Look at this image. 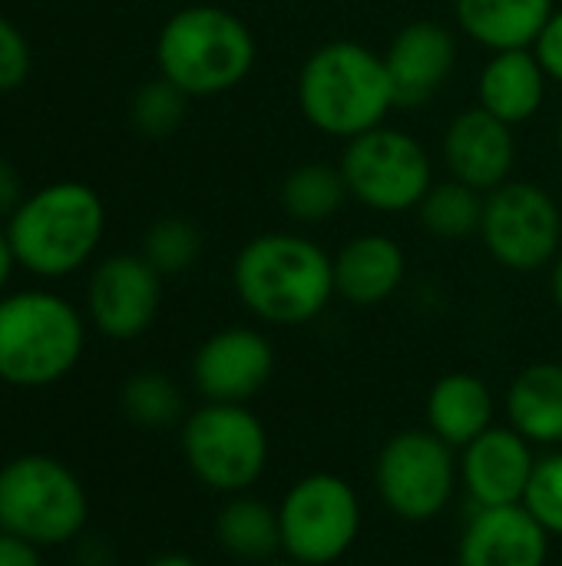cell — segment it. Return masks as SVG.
Here are the masks:
<instances>
[{
  "label": "cell",
  "mask_w": 562,
  "mask_h": 566,
  "mask_svg": "<svg viewBox=\"0 0 562 566\" xmlns=\"http://www.w3.org/2000/svg\"><path fill=\"white\" fill-rule=\"evenodd\" d=\"M232 289L262 325L298 328L321 318L338 298L335 255L298 232H262L238 249Z\"/></svg>",
  "instance_id": "obj_1"
},
{
  "label": "cell",
  "mask_w": 562,
  "mask_h": 566,
  "mask_svg": "<svg viewBox=\"0 0 562 566\" xmlns=\"http://www.w3.org/2000/svg\"><path fill=\"white\" fill-rule=\"evenodd\" d=\"M295 103L311 129L344 143L384 126L391 109H397L384 53L361 40L315 46L298 70Z\"/></svg>",
  "instance_id": "obj_2"
},
{
  "label": "cell",
  "mask_w": 562,
  "mask_h": 566,
  "mask_svg": "<svg viewBox=\"0 0 562 566\" xmlns=\"http://www.w3.org/2000/svg\"><path fill=\"white\" fill-rule=\"evenodd\" d=\"M258 60L252 27L219 3H189L166 17L156 36L159 76L182 93L222 96L242 86Z\"/></svg>",
  "instance_id": "obj_3"
},
{
  "label": "cell",
  "mask_w": 562,
  "mask_h": 566,
  "mask_svg": "<svg viewBox=\"0 0 562 566\" xmlns=\"http://www.w3.org/2000/svg\"><path fill=\"white\" fill-rule=\"evenodd\" d=\"M3 229L23 272L66 279L93 262L106 232V206L93 186L60 179L23 196Z\"/></svg>",
  "instance_id": "obj_4"
},
{
  "label": "cell",
  "mask_w": 562,
  "mask_h": 566,
  "mask_svg": "<svg viewBox=\"0 0 562 566\" xmlns=\"http://www.w3.org/2000/svg\"><path fill=\"white\" fill-rule=\"evenodd\" d=\"M86 318L43 289L0 295V381L36 391L63 381L83 358Z\"/></svg>",
  "instance_id": "obj_5"
},
{
  "label": "cell",
  "mask_w": 562,
  "mask_h": 566,
  "mask_svg": "<svg viewBox=\"0 0 562 566\" xmlns=\"http://www.w3.org/2000/svg\"><path fill=\"white\" fill-rule=\"evenodd\" d=\"M86 521L89 494L60 458L17 454L0 464V531L53 551L76 544Z\"/></svg>",
  "instance_id": "obj_6"
},
{
  "label": "cell",
  "mask_w": 562,
  "mask_h": 566,
  "mask_svg": "<svg viewBox=\"0 0 562 566\" xmlns=\"http://www.w3.org/2000/svg\"><path fill=\"white\" fill-rule=\"evenodd\" d=\"M179 448L192 478L219 497L252 491L272 461L268 428L248 405L202 401L185 415Z\"/></svg>",
  "instance_id": "obj_7"
},
{
  "label": "cell",
  "mask_w": 562,
  "mask_h": 566,
  "mask_svg": "<svg viewBox=\"0 0 562 566\" xmlns=\"http://www.w3.org/2000/svg\"><path fill=\"white\" fill-rule=\"evenodd\" d=\"M278 524L282 557L301 566H335L354 551L364 507L348 478L335 471H311L282 494Z\"/></svg>",
  "instance_id": "obj_8"
},
{
  "label": "cell",
  "mask_w": 562,
  "mask_h": 566,
  "mask_svg": "<svg viewBox=\"0 0 562 566\" xmlns=\"http://www.w3.org/2000/svg\"><path fill=\"white\" fill-rule=\"evenodd\" d=\"M374 491L401 524H431L460 491V454L427 424L404 428L374 458Z\"/></svg>",
  "instance_id": "obj_9"
},
{
  "label": "cell",
  "mask_w": 562,
  "mask_h": 566,
  "mask_svg": "<svg viewBox=\"0 0 562 566\" xmlns=\"http://www.w3.org/2000/svg\"><path fill=\"white\" fill-rule=\"evenodd\" d=\"M348 192L371 212H414L434 186V163L427 146L397 126H374L344 143L338 159Z\"/></svg>",
  "instance_id": "obj_10"
},
{
  "label": "cell",
  "mask_w": 562,
  "mask_h": 566,
  "mask_svg": "<svg viewBox=\"0 0 562 566\" xmlns=\"http://www.w3.org/2000/svg\"><path fill=\"white\" fill-rule=\"evenodd\" d=\"M480 242L500 269L540 272L562 252L560 202L540 182L510 179L484 196Z\"/></svg>",
  "instance_id": "obj_11"
},
{
  "label": "cell",
  "mask_w": 562,
  "mask_h": 566,
  "mask_svg": "<svg viewBox=\"0 0 562 566\" xmlns=\"http://www.w3.org/2000/svg\"><path fill=\"white\" fill-rule=\"evenodd\" d=\"M162 308V275L136 252L106 255L86 285V318L109 342L142 338Z\"/></svg>",
  "instance_id": "obj_12"
},
{
  "label": "cell",
  "mask_w": 562,
  "mask_h": 566,
  "mask_svg": "<svg viewBox=\"0 0 562 566\" xmlns=\"http://www.w3.org/2000/svg\"><path fill=\"white\" fill-rule=\"evenodd\" d=\"M275 378V345L252 325L212 332L192 355V385L202 401L248 405Z\"/></svg>",
  "instance_id": "obj_13"
},
{
  "label": "cell",
  "mask_w": 562,
  "mask_h": 566,
  "mask_svg": "<svg viewBox=\"0 0 562 566\" xmlns=\"http://www.w3.org/2000/svg\"><path fill=\"white\" fill-rule=\"evenodd\" d=\"M457 56V36L447 23L427 17L404 23L384 50L397 109H421L434 103L454 76Z\"/></svg>",
  "instance_id": "obj_14"
},
{
  "label": "cell",
  "mask_w": 562,
  "mask_h": 566,
  "mask_svg": "<svg viewBox=\"0 0 562 566\" xmlns=\"http://www.w3.org/2000/svg\"><path fill=\"white\" fill-rule=\"evenodd\" d=\"M441 159L450 179L487 196L513 179L517 133L484 106H467L447 123L441 139Z\"/></svg>",
  "instance_id": "obj_15"
},
{
  "label": "cell",
  "mask_w": 562,
  "mask_h": 566,
  "mask_svg": "<svg viewBox=\"0 0 562 566\" xmlns=\"http://www.w3.org/2000/svg\"><path fill=\"white\" fill-rule=\"evenodd\" d=\"M533 448L517 428L494 424L480 438H474L460 454V491L474 507H507L523 504L533 468L540 461Z\"/></svg>",
  "instance_id": "obj_16"
},
{
  "label": "cell",
  "mask_w": 562,
  "mask_h": 566,
  "mask_svg": "<svg viewBox=\"0 0 562 566\" xmlns=\"http://www.w3.org/2000/svg\"><path fill=\"white\" fill-rule=\"evenodd\" d=\"M550 534L523 507H474L457 541V566H547Z\"/></svg>",
  "instance_id": "obj_17"
},
{
  "label": "cell",
  "mask_w": 562,
  "mask_h": 566,
  "mask_svg": "<svg viewBox=\"0 0 562 566\" xmlns=\"http://www.w3.org/2000/svg\"><path fill=\"white\" fill-rule=\"evenodd\" d=\"M407 279V252L384 232H361L335 252V292L354 308L384 305Z\"/></svg>",
  "instance_id": "obj_18"
},
{
  "label": "cell",
  "mask_w": 562,
  "mask_h": 566,
  "mask_svg": "<svg viewBox=\"0 0 562 566\" xmlns=\"http://www.w3.org/2000/svg\"><path fill=\"white\" fill-rule=\"evenodd\" d=\"M550 76L537 60L533 46L527 50H500L490 53L477 76V106L503 119L507 126L530 123L547 103Z\"/></svg>",
  "instance_id": "obj_19"
},
{
  "label": "cell",
  "mask_w": 562,
  "mask_h": 566,
  "mask_svg": "<svg viewBox=\"0 0 562 566\" xmlns=\"http://www.w3.org/2000/svg\"><path fill=\"white\" fill-rule=\"evenodd\" d=\"M424 418L441 441H447L454 451H464L474 438L497 424L494 388L474 371H447L431 385Z\"/></svg>",
  "instance_id": "obj_20"
},
{
  "label": "cell",
  "mask_w": 562,
  "mask_h": 566,
  "mask_svg": "<svg viewBox=\"0 0 562 566\" xmlns=\"http://www.w3.org/2000/svg\"><path fill=\"white\" fill-rule=\"evenodd\" d=\"M553 10V0H454V23L490 53L527 50L537 43Z\"/></svg>",
  "instance_id": "obj_21"
},
{
  "label": "cell",
  "mask_w": 562,
  "mask_h": 566,
  "mask_svg": "<svg viewBox=\"0 0 562 566\" xmlns=\"http://www.w3.org/2000/svg\"><path fill=\"white\" fill-rule=\"evenodd\" d=\"M507 424L533 448H562V361H533L510 381Z\"/></svg>",
  "instance_id": "obj_22"
},
{
  "label": "cell",
  "mask_w": 562,
  "mask_h": 566,
  "mask_svg": "<svg viewBox=\"0 0 562 566\" xmlns=\"http://www.w3.org/2000/svg\"><path fill=\"white\" fill-rule=\"evenodd\" d=\"M212 531H215L219 551L238 564L262 566L282 557L278 504H268V501L255 497L252 491L222 497Z\"/></svg>",
  "instance_id": "obj_23"
},
{
  "label": "cell",
  "mask_w": 562,
  "mask_h": 566,
  "mask_svg": "<svg viewBox=\"0 0 562 566\" xmlns=\"http://www.w3.org/2000/svg\"><path fill=\"white\" fill-rule=\"evenodd\" d=\"M348 199H351V192H348L341 166H331L321 159L288 169L278 186V206L298 226L331 222L344 209Z\"/></svg>",
  "instance_id": "obj_24"
},
{
  "label": "cell",
  "mask_w": 562,
  "mask_h": 566,
  "mask_svg": "<svg viewBox=\"0 0 562 566\" xmlns=\"http://www.w3.org/2000/svg\"><path fill=\"white\" fill-rule=\"evenodd\" d=\"M414 212L427 235H434L441 242H464V239L480 235L484 192L447 176L427 189V196L421 199V206Z\"/></svg>",
  "instance_id": "obj_25"
},
{
  "label": "cell",
  "mask_w": 562,
  "mask_h": 566,
  "mask_svg": "<svg viewBox=\"0 0 562 566\" xmlns=\"http://www.w3.org/2000/svg\"><path fill=\"white\" fill-rule=\"evenodd\" d=\"M123 415L146 431H162L185 421V395L166 371H136L123 381L119 391Z\"/></svg>",
  "instance_id": "obj_26"
},
{
  "label": "cell",
  "mask_w": 562,
  "mask_h": 566,
  "mask_svg": "<svg viewBox=\"0 0 562 566\" xmlns=\"http://www.w3.org/2000/svg\"><path fill=\"white\" fill-rule=\"evenodd\" d=\"M162 279L166 275H182L189 272L199 255H202V232L195 222L179 219V216H166L156 219L146 235H142V252H139Z\"/></svg>",
  "instance_id": "obj_27"
},
{
  "label": "cell",
  "mask_w": 562,
  "mask_h": 566,
  "mask_svg": "<svg viewBox=\"0 0 562 566\" xmlns=\"http://www.w3.org/2000/svg\"><path fill=\"white\" fill-rule=\"evenodd\" d=\"M189 93H182L176 83H169L166 76H156L149 83H142L129 103V119L132 129L146 139H169L172 133H179V126L189 116Z\"/></svg>",
  "instance_id": "obj_28"
},
{
  "label": "cell",
  "mask_w": 562,
  "mask_h": 566,
  "mask_svg": "<svg viewBox=\"0 0 562 566\" xmlns=\"http://www.w3.org/2000/svg\"><path fill=\"white\" fill-rule=\"evenodd\" d=\"M523 507L543 524L550 537H562V448L540 454Z\"/></svg>",
  "instance_id": "obj_29"
},
{
  "label": "cell",
  "mask_w": 562,
  "mask_h": 566,
  "mask_svg": "<svg viewBox=\"0 0 562 566\" xmlns=\"http://www.w3.org/2000/svg\"><path fill=\"white\" fill-rule=\"evenodd\" d=\"M30 63L33 56H30V43L23 30L13 20L0 17V93L23 86L30 76Z\"/></svg>",
  "instance_id": "obj_30"
},
{
  "label": "cell",
  "mask_w": 562,
  "mask_h": 566,
  "mask_svg": "<svg viewBox=\"0 0 562 566\" xmlns=\"http://www.w3.org/2000/svg\"><path fill=\"white\" fill-rule=\"evenodd\" d=\"M533 53H537V60L543 63L550 83H560L562 86V7H556L553 17L547 20L543 33H540L537 43H533Z\"/></svg>",
  "instance_id": "obj_31"
},
{
  "label": "cell",
  "mask_w": 562,
  "mask_h": 566,
  "mask_svg": "<svg viewBox=\"0 0 562 566\" xmlns=\"http://www.w3.org/2000/svg\"><path fill=\"white\" fill-rule=\"evenodd\" d=\"M0 566H46V560L36 544L0 531Z\"/></svg>",
  "instance_id": "obj_32"
},
{
  "label": "cell",
  "mask_w": 562,
  "mask_h": 566,
  "mask_svg": "<svg viewBox=\"0 0 562 566\" xmlns=\"http://www.w3.org/2000/svg\"><path fill=\"white\" fill-rule=\"evenodd\" d=\"M20 202H23V182L17 169L7 159H0V219H10Z\"/></svg>",
  "instance_id": "obj_33"
},
{
  "label": "cell",
  "mask_w": 562,
  "mask_h": 566,
  "mask_svg": "<svg viewBox=\"0 0 562 566\" xmlns=\"http://www.w3.org/2000/svg\"><path fill=\"white\" fill-rule=\"evenodd\" d=\"M13 269H17V255H13V245L7 239V229H0V295H7Z\"/></svg>",
  "instance_id": "obj_34"
},
{
  "label": "cell",
  "mask_w": 562,
  "mask_h": 566,
  "mask_svg": "<svg viewBox=\"0 0 562 566\" xmlns=\"http://www.w3.org/2000/svg\"><path fill=\"white\" fill-rule=\"evenodd\" d=\"M146 566H202L195 557H189V554H159V557H152Z\"/></svg>",
  "instance_id": "obj_35"
},
{
  "label": "cell",
  "mask_w": 562,
  "mask_h": 566,
  "mask_svg": "<svg viewBox=\"0 0 562 566\" xmlns=\"http://www.w3.org/2000/svg\"><path fill=\"white\" fill-rule=\"evenodd\" d=\"M550 295H553L556 308L562 312V252L556 255V262L550 265Z\"/></svg>",
  "instance_id": "obj_36"
},
{
  "label": "cell",
  "mask_w": 562,
  "mask_h": 566,
  "mask_svg": "<svg viewBox=\"0 0 562 566\" xmlns=\"http://www.w3.org/2000/svg\"><path fill=\"white\" fill-rule=\"evenodd\" d=\"M262 566H301V564H295V560H288V557H275V560H268V564H262Z\"/></svg>",
  "instance_id": "obj_37"
},
{
  "label": "cell",
  "mask_w": 562,
  "mask_h": 566,
  "mask_svg": "<svg viewBox=\"0 0 562 566\" xmlns=\"http://www.w3.org/2000/svg\"><path fill=\"white\" fill-rule=\"evenodd\" d=\"M556 146H560V153H562V116H560V123H556Z\"/></svg>",
  "instance_id": "obj_38"
}]
</instances>
